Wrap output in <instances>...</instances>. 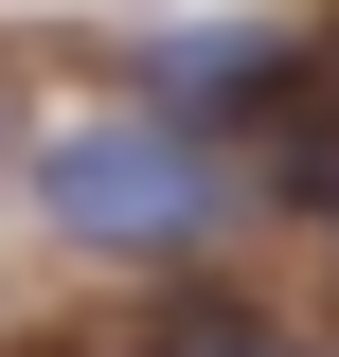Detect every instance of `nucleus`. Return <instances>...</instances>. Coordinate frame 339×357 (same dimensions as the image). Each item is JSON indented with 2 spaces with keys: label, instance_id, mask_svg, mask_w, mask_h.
Returning <instances> with one entry per match:
<instances>
[{
  "label": "nucleus",
  "instance_id": "nucleus-2",
  "mask_svg": "<svg viewBox=\"0 0 339 357\" xmlns=\"http://www.w3.org/2000/svg\"><path fill=\"white\" fill-rule=\"evenodd\" d=\"M268 89H286V36H268V18H197V36H143V107H161V126L268 107Z\"/></svg>",
  "mask_w": 339,
  "mask_h": 357
},
{
  "label": "nucleus",
  "instance_id": "nucleus-1",
  "mask_svg": "<svg viewBox=\"0 0 339 357\" xmlns=\"http://www.w3.org/2000/svg\"><path fill=\"white\" fill-rule=\"evenodd\" d=\"M36 215L72 232V250H197V232L232 215V178H214L197 126L107 107V126H54V143H36Z\"/></svg>",
  "mask_w": 339,
  "mask_h": 357
},
{
  "label": "nucleus",
  "instance_id": "nucleus-3",
  "mask_svg": "<svg viewBox=\"0 0 339 357\" xmlns=\"http://www.w3.org/2000/svg\"><path fill=\"white\" fill-rule=\"evenodd\" d=\"M179 357H286V340H268V304H197V321H179Z\"/></svg>",
  "mask_w": 339,
  "mask_h": 357
}]
</instances>
